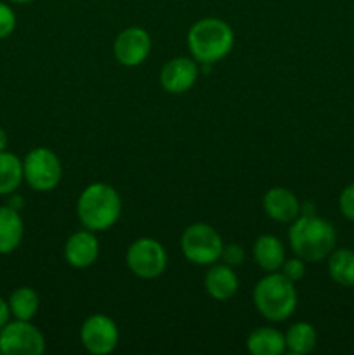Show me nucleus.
<instances>
[{"label": "nucleus", "instance_id": "1", "mask_svg": "<svg viewBox=\"0 0 354 355\" xmlns=\"http://www.w3.org/2000/svg\"><path fill=\"white\" fill-rule=\"evenodd\" d=\"M288 238L295 255L304 262H319L326 259L337 243L335 229L316 215H302L295 218Z\"/></svg>", "mask_w": 354, "mask_h": 355}, {"label": "nucleus", "instance_id": "2", "mask_svg": "<svg viewBox=\"0 0 354 355\" xmlns=\"http://www.w3.org/2000/svg\"><path fill=\"white\" fill-rule=\"evenodd\" d=\"M235 33L222 19L205 17L196 21L187 33V47L201 64H214L231 52Z\"/></svg>", "mask_w": 354, "mask_h": 355}, {"label": "nucleus", "instance_id": "3", "mask_svg": "<svg viewBox=\"0 0 354 355\" xmlns=\"http://www.w3.org/2000/svg\"><path fill=\"white\" fill-rule=\"evenodd\" d=\"M78 218L89 231H106L117 224L121 214V200L117 189L103 182L90 184L80 194L76 205Z\"/></svg>", "mask_w": 354, "mask_h": 355}, {"label": "nucleus", "instance_id": "4", "mask_svg": "<svg viewBox=\"0 0 354 355\" xmlns=\"http://www.w3.org/2000/svg\"><path fill=\"white\" fill-rule=\"evenodd\" d=\"M253 304L266 319L281 322L294 314L297 307V291L294 281L283 272H273L262 277L253 290Z\"/></svg>", "mask_w": 354, "mask_h": 355}, {"label": "nucleus", "instance_id": "5", "mask_svg": "<svg viewBox=\"0 0 354 355\" xmlns=\"http://www.w3.org/2000/svg\"><path fill=\"white\" fill-rule=\"evenodd\" d=\"M184 257L196 266H210L221 259L222 239L219 232L208 224H193L186 227L180 238Z\"/></svg>", "mask_w": 354, "mask_h": 355}, {"label": "nucleus", "instance_id": "6", "mask_svg": "<svg viewBox=\"0 0 354 355\" xmlns=\"http://www.w3.org/2000/svg\"><path fill=\"white\" fill-rule=\"evenodd\" d=\"M24 179L35 191L47 193L59 184L62 175L61 162L47 148H37L28 153L23 163Z\"/></svg>", "mask_w": 354, "mask_h": 355}, {"label": "nucleus", "instance_id": "7", "mask_svg": "<svg viewBox=\"0 0 354 355\" xmlns=\"http://www.w3.org/2000/svg\"><path fill=\"white\" fill-rule=\"evenodd\" d=\"M45 350L44 335L30 321L7 322L0 329V354L40 355Z\"/></svg>", "mask_w": 354, "mask_h": 355}, {"label": "nucleus", "instance_id": "8", "mask_svg": "<svg viewBox=\"0 0 354 355\" xmlns=\"http://www.w3.org/2000/svg\"><path fill=\"white\" fill-rule=\"evenodd\" d=\"M127 266L141 279H155L167 267V253L156 239L141 238L127 252Z\"/></svg>", "mask_w": 354, "mask_h": 355}, {"label": "nucleus", "instance_id": "9", "mask_svg": "<svg viewBox=\"0 0 354 355\" xmlns=\"http://www.w3.org/2000/svg\"><path fill=\"white\" fill-rule=\"evenodd\" d=\"M83 347L94 355L113 352L118 345V328L108 315L94 314L83 322L80 329Z\"/></svg>", "mask_w": 354, "mask_h": 355}, {"label": "nucleus", "instance_id": "10", "mask_svg": "<svg viewBox=\"0 0 354 355\" xmlns=\"http://www.w3.org/2000/svg\"><path fill=\"white\" fill-rule=\"evenodd\" d=\"M151 51V38L142 28H127L115 40V58L127 68L139 66Z\"/></svg>", "mask_w": 354, "mask_h": 355}, {"label": "nucleus", "instance_id": "11", "mask_svg": "<svg viewBox=\"0 0 354 355\" xmlns=\"http://www.w3.org/2000/svg\"><path fill=\"white\" fill-rule=\"evenodd\" d=\"M198 78V68L193 59L176 58L163 66L160 73V83L170 94H184L194 85Z\"/></svg>", "mask_w": 354, "mask_h": 355}, {"label": "nucleus", "instance_id": "12", "mask_svg": "<svg viewBox=\"0 0 354 355\" xmlns=\"http://www.w3.org/2000/svg\"><path fill=\"white\" fill-rule=\"evenodd\" d=\"M99 255V243L94 232L78 231L68 238L65 245V257L69 266L76 269H85L96 262Z\"/></svg>", "mask_w": 354, "mask_h": 355}, {"label": "nucleus", "instance_id": "13", "mask_svg": "<svg viewBox=\"0 0 354 355\" xmlns=\"http://www.w3.org/2000/svg\"><path fill=\"white\" fill-rule=\"evenodd\" d=\"M264 210L273 220L288 224L298 217L301 203L295 198V194L285 187H273L264 196Z\"/></svg>", "mask_w": 354, "mask_h": 355}, {"label": "nucleus", "instance_id": "14", "mask_svg": "<svg viewBox=\"0 0 354 355\" xmlns=\"http://www.w3.org/2000/svg\"><path fill=\"white\" fill-rule=\"evenodd\" d=\"M24 234L23 218L12 207H0V255L14 252Z\"/></svg>", "mask_w": 354, "mask_h": 355}, {"label": "nucleus", "instance_id": "15", "mask_svg": "<svg viewBox=\"0 0 354 355\" xmlns=\"http://www.w3.org/2000/svg\"><path fill=\"white\" fill-rule=\"evenodd\" d=\"M205 290L214 300L226 302L238 290V277L228 263L214 266L205 276Z\"/></svg>", "mask_w": 354, "mask_h": 355}, {"label": "nucleus", "instance_id": "16", "mask_svg": "<svg viewBox=\"0 0 354 355\" xmlns=\"http://www.w3.org/2000/svg\"><path fill=\"white\" fill-rule=\"evenodd\" d=\"M253 259L257 266L267 272H276L285 262V248L281 241L274 236L264 234L253 245Z\"/></svg>", "mask_w": 354, "mask_h": 355}, {"label": "nucleus", "instance_id": "17", "mask_svg": "<svg viewBox=\"0 0 354 355\" xmlns=\"http://www.w3.org/2000/svg\"><path fill=\"white\" fill-rule=\"evenodd\" d=\"M246 349L253 355H281L287 345H285V336L278 329L257 328L250 333Z\"/></svg>", "mask_w": 354, "mask_h": 355}, {"label": "nucleus", "instance_id": "18", "mask_svg": "<svg viewBox=\"0 0 354 355\" xmlns=\"http://www.w3.org/2000/svg\"><path fill=\"white\" fill-rule=\"evenodd\" d=\"M24 179L23 162L12 153H0V196L12 194Z\"/></svg>", "mask_w": 354, "mask_h": 355}, {"label": "nucleus", "instance_id": "19", "mask_svg": "<svg viewBox=\"0 0 354 355\" xmlns=\"http://www.w3.org/2000/svg\"><path fill=\"white\" fill-rule=\"evenodd\" d=\"M328 272L340 286H354V252L342 248L330 253Z\"/></svg>", "mask_w": 354, "mask_h": 355}, {"label": "nucleus", "instance_id": "20", "mask_svg": "<svg viewBox=\"0 0 354 355\" xmlns=\"http://www.w3.org/2000/svg\"><path fill=\"white\" fill-rule=\"evenodd\" d=\"M38 305H40V300H38L37 291L28 286H21L14 290L9 298L10 314L16 319H21V321L33 319L38 311Z\"/></svg>", "mask_w": 354, "mask_h": 355}, {"label": "nucleus", "instance_id": "21", "mask_svg": "<svg viewBox=\"0 0 354 355\" xmlns=\"http://www.w3.org/2000/svg\"><path fill=\"white\" fill-rule=\"evenodd\" d=\"M285 345L292 354H309L316 347V329L309 322L290 326L285 335Z\"/></svg>", "mask_w": 354, "mask_h": 355}, {"label": "nucleus", "instance_id": "22", "mask_svg": "<svg viewBox=\"0 0 354 355\" xmlns=\"http://www.w3.org/2000/svg\"><path fill=\"white\" fill-rule=\"evenodd\" d=\"M16 28V14L7 3L0 2V40L9 37Z\"/></svg>", "mask_w": 354, "mask_h": 355}, {"label": "nucleus", "instance_id": "23", "mask_svg": "<svg viewBox=\"0 0 354 355\" xmlns=\"http://www.w3.org/2000/svg\"><path fill=\"white\" fill-rule=\"evenodd\" d=\"M281 269H283V274L288 277L290 281H298L304 277L305 274V267H304V260L302 259H290V260H285L283 266H281Z\"/></svg>", "mask_w": 354, "mask_h": 355}, {"label": "nucleus", "instance_id": "24", "mask_svg": "<svg viewBox=\"0 0 354 355\" xmlns=\"http://www.w3.org/2000/svg\"><path fill=\"white\" fill-rule=\"evenodd\" d=\"M339 207L340 211L344 214V217L354 222V184H351V186H347L346 189L342 191L339 200Z\"/></svg>", "mask_w": 354, "mask_h": 355}, {"label": "nucleus", "instance_id": "25", "mask_svg": "<svg viewBox=\"0 0 354 355\" xmlns=\"http://www.w3.org/2000/svg\"><path fill=\"white\" fill-rule=\"evenodd\" d=\"M221 257L228 266H238L243 262V250L238 245H231L228 248H222Z\"/></svg>", "mask_w": 354, "mask_h": 355}, {"label": "nucleus", "instance_id": "26", "mask_svg": "<svg viewBox=\"0 0 354 355\" xmlns=\"http://www.w3.org/2000/svg\"><path fill=\"white\" fill-rule=\"evenodd\" d=\"M9 315H10V309H9V304H7L6 300H2L0 298V329L3 328V326L9 322Z\"/></svg>", "mask_w": 354, "mask_h": 355}, {"label": "nucleus", "instance_id": "27", "mask_svg": "<svg viewBox=\"0 0 354 355\" xmlns=\"http://www.w3.org/2000/svg\"><path fill=\"white\" fill-rule=\"evenodd\" d=\"M7 148V134L3 132V128H0V153L6 151Z\"/></svg>", "mask_w": 354, "mask_h": 355}, {"label": "nucleus", "instance_id": "28", "mask_svg": "<svg viewBox=\"0 0 354 355\" xmlns=\"http://www.w3.org/2000/svg\"><path fill=\"white\" fill-rule=\"evenodd\" d=\"M10 2H14V3H30V2H33V0H10Z\"/></svg>", "mask_w": 354, "mask_h": 355}]
</instances>
